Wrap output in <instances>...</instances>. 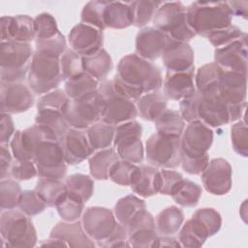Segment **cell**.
Wrapping results in <instances>:
<instances>
[{
	"label": "cell",
	"mask_w": 248,
	"mask_h": 248,
	"mask_svg": "<svg viewBox=\"0 0 248 248\" xmlns=\"http://www.w3.org/2000/svg\"><path fill=\"white\" fill-rule=\"evenodd\" d=\"M112 82L122 96L135 102L143 94L158 91L163 78L155 64L133 53L120 59Z\"/></svg>",
	"instance_id": "1"
},
{
	"label": "cell",
	"mask_w": 248,
	"mask_h": 248,
	"mask_svg": "<svg viewBox=\"0 0 248 248\" xmlns=\"http://www.w3.org/2000/svg\"><path fill=\"white\" fill-rule=\"evenodd\" d=\"M180 137V164L190 174H201L209 162L207 151L213 141V131L201 120L188 124Z\"/></svg>",
	"instance_id": "2"
},
{
	"label": "cell",
	"mask_w": 248,
	"mask_h": 248,
	"mask_svg": "<svg viewBox=\"0 0 248 248\" xmlns=\"http://www.w3.org/2000/svg\"><path fill=\"white\" fill-rule=\"evenodd\" d=\"M187 22L196 35L208 34L232 25V15L227 2H193L187 7Z\"/></svg>",
	"instance_id": "3"
},
{
	"label": "cell",
	"mask_w": 248,
	"mask_h": 248,
	"mask_svg": "<svg viewBox=\"0 0 248 248\" xmlns=\"http://www.w3.org/2000/svg\"><path fill=\"white\" fill-rule=\"evenodd\" d=\"M62 80L60 57L35 50L27 75L28 86L32 92L45 95L57 89Z\"/></svg>",
	"instance_id": "4"
},
{
	"label": "cell",
	"mask_w": 248,
	"mask_h": 248,
	"mask_svg": "<svg viewBox=\"0 0 248 248\" xmlns=\"http://www.w3.org/2000/svg\"><path fill=\"white\" fill-rule=\"evenodd\" d=\"M2 244L9 248H30L37 243L33 222L20 210H2L0 217Z\"/></svg>",
	"instance_id": "5"
},
{
	"label": "cell",
	"mask_w": 248,
	"mask_h": 248,
	"mask_svg": "<svg viewBox=\"0 0 248 248\" xmlns=\"http://www.w3.org/2000/svg\"><path fill=\"white\" fill-rule=\"evenodd\" d=\"M105 108L106 101L96 90L79 99H69L62 108V115L71 128L85 130L102 120Z\"/></svg>",
	"instance_id": "6"
},
{
	"label": "cell",
	"mask_w": 248,
	"mask_h": 248,
	"mask_svg": "<svg viewBox=\"0 0 248 248\" xmlns=\"http://www.w3.org/2000/svg\"><path fill=\"white\" fill-rule=\"evenodd\" d=\"M33 50L29 44L2 42L0 46L1 82L17 83L27 78Z\"/></svg>",
	"instance_id": "7"
},
{
	"label": "cell",
	"mask_w": 248,
	"mask_h": 248,
	"mask_svg": "<svg viewBox=\"0 0 248 248\" xmlns=\"http://www.w3.org/2000/svg\"><path fill=\"white\" fill-rule=\"evenodd\" d=\"M221 225L222 218L217 210L210 207L200 208L183 225L178 240L183 247H202L208 237L219 232Z\"/></svg>",
	"instance_id": "8"
},
{
	"label": "cell",
	"mask_w": 248,
	"mask_h": 248,
	"mask_svg": "<svg viewBox=\"0 0 248 248\" xmlns=\"http://www.w3.org/2000/svg\"><path fill=\"white\" fill-rule=\"evenodd\" d=\"M186 11L181 2H163L153 16V25L171 39L187 43L196 34L187 22Z\"/></svg>",
	"instance_id": "9"
},
{
	"label": "cell",
	"mask_w": 248,
	"mask_h": 248,
	"mask_svg": "<svg viewBox=\"0 0 248 248\" xmlns=\"http://www.w3.org/2000/svg\"><path fill=\"white\" fill-rule=\"evenodd\" d=\"M145 158L150 166L174 169L180 165V137L159 133L151 135L145 143Z\"/></svg>",
	"instance_id": "10"
},
{
	"label": "cell",
	"mask_w": 248,
	"mask_h": 248,
	"mask_svg": "<svg viewBox=\"0 0 248 248\" xmlns=\"http://www.w3.org/2000/svg\"><path fill=\"white\" fill-rule=\"evenodd\" d=\"M33 161L40 178L61 180L66 175L67 165L60 140H42L36 148Z\"/></svg>",
	"instance_id": "11"
},
{
	"label": "cell",
	"mask_w": 248,
	"mask_h": 248,
	"mask_svg": "<svg viewBox=\"0 0 248 248\" xmlns=\"http://www.w3.org/2000/svg\"><path fill=\"white\" fill-rule=\"evenodd\" d=\"M99 92L106 101V108L102 121L117 126L133 120L139 114L134 101L122 96L113 86L112 79H106L99 84Z\"/></svg>",
	"instance_id": "12"
},
{
	"label": "cell",
	"mask_w": 248,
	"mask_h": 248,
	"mask_svg": "<svg viewBox=\"0 0 248 248\" xmlns=\"http://www.w3.org/2000/svg\"><path fill=\"white\" fill-rule=\"evenodd\" d=\"M142 135L141 125L135 120H130L116 126L113 145L121 160L132 164L143 161L144 149L140 140Z\"/></svg>",
	"instance_id": "13"
},
{
	"label": "cell",
	"mask_w": 248,
	"mask_h": 248,
	"mask_svg": "<svg viewBox=\"0 0 248 248\" xmlns=\"http://www.w3.org/2000/svg\"><path fill=\"white\" fill-rule=\"evenodd\" d=\"M44 140H60L51 130L38 124L16 131L10 142L11 152L16 160H34L36 148Z\"/></svg>",
	"instance_id": "14"
},
{
	"label": "cell",
	"mask_w": 248,
	"mask_h": 248,
	"mask_svg": "<svg viewBox=\"0 0 248 248\" xmlns=\"http://www.w3.org/2000/svg\"><path fill=\"white\" fill-rule=\"evenodd\" d=\"M117 223L113 212L102 206L86 208L81 219V225L87 235L98 243L106 240L113 232Z\"/></svg>",
	"instance_id": "15"
},
{
	"label": "cell",
	"mask_w": 248,
	"mask_h": 248,
	"mask_svg": "<svg viewBox=\"0 0 248 248\" xmlns=\"http://www.w3.org/2000/svg\"><path fill=\"white\" fill-rule=\"evenodd\" d=\"M202 182L204 189L216 196L230 192L232 188V167L223 158H215L208 162L202 172Z\"/></svg>",
	"instance_id": "16"
},
{
	"label": "cell",
	"mask_w": 248,
	"mask_h": 248,
	"mask_svg": "<svg viewBox=\"0 0 248 248\" xmlns=\"http://www.w3.org/2000/svg\"><path fill=\"white\" fill-rule=\"evenodd\" d=\"M0 104L1 113H20L34 105V96L29 86L22 82H1Z\"/></svg>",
	"instance_id": "17"
},
{
	"label": "cell",
	"mask_w": 248,
	"mask_h": 248,
	"mask_svg": "<svg viewBox=\"0 0 248 248\" xmlns=\"http://www.w3.org/2000/svg\"><path fill=\"white\" fill-rule=\"evenodd\" d=\"M247 34L214 51L215 63L225 71H232L246 75L247 73Z\"/></svg>",
	"instance_id": "18"
},
{
	"label": "cell",
	"mask_w": 248,
	"mask_h": 248,
	"mask_svg": "<svg viewBox=\"0 0 248 248\" xmlns=\"http://www.w3.org/2000/svg\"><path fill=\"white\" fill-rule=\"evenodd\" d=\"M68 41L71 49L80 56H88L102 49L104 35L101 30L95 27L78 23L71 29Z\"/></svg>",
	"instance_id": "19"
},
{
	"label": "cell",
	"mask_w": 248,
	"mask_h": 248,
	"mask_svg": "<svg viewBox=\"0 0 248 248\" xmlns=\"http://www.w3.org/2000/svg\"><path fill=\"white\" fill-rule=\"evenodd\" d=\"M1 43L2 42H19L27 43L35 40L34 18L26 15L16 16H5L0 19Z\"/></svg>",
	"instance_id": "20"
},
{
	"label": "cell",
	"mask_w": 248,
	"mask_h": 248,
	"mask_svg": "<svg viewBox=\"0 0 248 248\" xmlns=\"http://www.w3.org/2000/svg\"><path fill=\"white\" fill-rule=\"evenodd\" d=\"M198 117L208 127L217 128L231 122L229 106L220 94L201 95L198 106Z\"/></svg>",
	"instance_id": "21"
},
{
	"label": "cell",
	"mask_w": 248,
	"mask_h": 248,
	"mask_svg": "<svg viewBox=\"0 0 248 248\" xmlns=\"http://www.w3.org/2000/svg\"><path fill=\"white\" fill-rule=\"evenodd\" d=\"M170 37L155 27H144L136 37V54L153 61L162 56Z\"/></svg>",
	"instance_id": "22"
},
{
	"label": "cell",
	"mask_w": 248,
	"mask_h": 248,
	"mask_svg": "<svg viewBox=\"0 0 248 248\" xmlns=\"http://www.w3.org/2000/svg\"><path fill=\"white\" fill-rule=\"evenodd\" d=\"M60 142L66 163L69 165L79 164L94 152L89 143L87 134L83 130L70 128Z\"/></svg>",
	"instance_id": "23"
},
{
	"label": "cell",
	"mask_w": 248,
	"mask_h": 248,
	"mask_svg": "<svg viewBox=\"0 0 248 248\" xmlns=\"http://www.w3.org/2000/svg\"><path fill=\"white\" fill-rule=\"evenodd\" d=\"M164 65L169 73L186 72L194 68V51L188 43L170 38L162 54Z\"/></svg>",
	"instance_id": "24"
},
{
	"label": "cell",
	"mask_w": 248,
	"mask_h": 248,
	"mask_svg": "<svg viewBox=\"0 0 248 248\" xmlns=\"http://www.w3.org/2000/svg\"><path fill=\"white\" fill-rule=\"evenodd\" d=\"M247 93V76L241 73L225 71L222 74L219 94L228 105L245 103Z\"/></svg>",
	"instance_id": "25"
},
{
	"label": "cell",
	"mask_w": 248,
	"mask_h": 248,
	"mask_svg": "<svg viewBox=\"0 0 248 248\" xmlns=\"http://www.w3.org/2000/svg\"><path fill=\"white\" fill-rule=\"evenodd\" d=\"M195 68L179 73L167 72L164 82V95L169 100L181 101L182 99L191 96L196 92L194 83Z\"/></svg>",
	"instance_id": "26"
},
{
	"label": "cell",
	"mask_w": 248,
	"mask_h": 248,
	"mask_svg": "<svg viewBox=\"0 0 248 248\" xmlns=\"http://www.w3.org/2000/svg\"><path fill=\"white\" fill-rule=\"evenodd\" d=\"M131 189L142 198L159 193L160 170L153 166H137L131 175Z\"/></svg>",
	"instance_id": "27"
},
{
	"label": "cell",
	"mask_w": 248,
	"mask_h": 248,
	"mask_svg": "<svg viewBox=\"0 0 248 248\" xmlns=\"http://www.w3.org/2000/svg\"><path fill=\"white\" fill-rule=\"evenodd\" d=\"M49 237L63 240L70 247H94L95 244L78 221L60 222L49 233Z\"/></svg>",
	"instance_id": "28"
},
{
	"label": "cell",
	"mask_w": 248,
	"mask_h": 248,
	"mask_svg": "<svg viewBox=\"0 0 248 248\" xmlns=\"http://www.w3.org/2000/svg\"><path fill=\"white\" fill-rule=\"evenodd\" d=\"M106 28L124 29L134 24V9L131 2L108 1L104 10Z\"/></svg>",
	"instance_id": "29"
},
{
	"label": "cell",
	"mask_w": 248,
	"mask_h": 248,
	"mask_svg": "<svg viewBox=\"0 0 248 248\" xmlns=\"http://www.w3.org/2000/svg\"><path fill=\"white\" fill-rule=\"evenodd\" d=\"M224 70L215 62L200 67L195 77L196 91L202 96L219 93V84Z\"/></svg>",
	"instance_id": "30"
},
{
	"label": "cell",
	"mask_w": 248,
	"mask_h": 248,
	"mask_svg": "<svg viewBox=\"0 0 248 248\" xmlns=\"http://www.w3.org/2000/svg\"><path fill=\"white\" fill-rule=\"evenodd\" d=\"M82 66L85 73L102 82L111 72L113 64L110 55L102 48L94 54L82 56Z\"/></svg>",
	"instance_id": "31"
},
{
	"label": "cell",
	"mask_w": 248,
	"mask_h": 248,
	"mask_svg": "<svg viewBox=\"0 0 248 248\" xmlns=\"http://www.w3.org/2000/svg\"><path fill=\"white\" fill-rule=\"evenodd\" d=\"M168 106L167 97L157 91L143 94L137 101V108L140 115L147 121H155Z\"/></svg>",
	"instance_id": "32"
},
{
	"label": "cell",
	"mask_w": 248,
	"mask_h": 248,
	"mask_svg": "<svg viewBox=\"0 0 248 248\" xmlns=\"http://www.w3.org/2000/svg\"><path fill=\"white\" fill-rule=\"evenodd\" d=\"M118 160H120V158L114 148L101 149L89 158L91 176L98 180L108 179L109 170Z\"/></svg>",
	"instance_id": "33"
},
{
	"label": "cell",
	"mask_w": 248,
	"mask_h": 248,
	"mask_svg": "<svg viewBox=\"0 0 248 248\" xmlns=\"http://www.w3.org/2000/svg\"><path fill=\"white\" fill-rule=\"evenodd\" d=\"M184 221L183 211L171 205L163 209L155 219V229L161 235H173L176 233Z\"/></svg>",
	"instance_id": "34"
},
{
	"label": "cell",
	"mask_w": 248,
	"mask_h": 248,
	"mask_svg": "<svg viewBox=\"0 0 248 248\" xmlns=\"http://www.w3.org/2000/svg\"><path fill=\"white\" fill-rule=\"evenodd\" d=\"M99 84L97 79L84 72L79 76L66 80L64 91L69 99L76 100L98 90Z\"/></svg>",
	"instance_id": "35"
},
{
	"label": "cell",
	"mask_w": 248,
	"mask_h": 248,
	"mask_svg": "<svg viewBox=\"0 0 248 248\" xmlns=\"http://www.w3.org/2000/svg\"><path fill=\"white\" fill-rule=\"evenodd\" d=\"M35 191L49 207L56 206L57 202L67 193L65 183L51 178H40L37 181Z\"/></svg>",
	"instance_id": "36"
},
{
	"label": "cell",
	"mask_w": 248,
	"mask_h": 248,
	"mask_svg": "<svg viewBox=\"0 0 248 248\" xmlns=\"http://www.w3.org/2000/svg\"><path fill=\"white\" fill-rule=\"evenodd\" d=\"M142 209H145L144 201L134 195H128L118 200L114 205L113 214L121 225L127 227L131 220Z\"/></svg>",
	"instance_id": "37"
},
{
	"label": "cell",
	"mask_w": 248,
	"mask_h": 248,
	"mask_svg": "<svg viewBox=\"0 0 248 248\" xmlns=\"http://www.w3.org/2000/svg\"><path fill=\"white\" fill-rule=\"evenodd\" d=\"M116 126L99 121L87 128V138L94 150L108 148L113 143Z\"/></svg>",
	"instance_id": "38"
},
{
	"label": "cell",
	"mask_w": 248,
	"mask_h": 248,
	"mask_svg": "<svg viewBox=\"0 0 248 248\" xmlns=\"http://www.w3.org/2000/svg\"><path fill=\"white\" fill-rule=\"evenodd\" d=\"M67 193L84 203L91 198L94 191V181L88 175L76 173L65 179Z\"/></svg>",
	"instance_id": "39"
},
{
	"label": "cell",
	"mask_w": 248,
	"mask_h": 248,
	"mask_svg": "<svg viewBox=\"0 0 248 248\" xmlns=\"http://www.w3.org/2000/svg\"><path fill=\"white\" fill-rule=\"evenodd\" d=\"M154 123L157 133L162 135L181 137L184 131V120L178 110L167 108Z\"/></svg>",
	"instance_id": "40"
},
{
	"label": "cell",
	"mask_w": 248,
	"mask_h": 248,
	"mask_svg": "<svg viewBox=\"0 0 248 248\" xmlns=\"http://www.w3.org/2000/svg\"><path fill=\"white\" fill-rule=\"evenodd\" d=\"M35 123L51 130L60 140L71 128L63 117L62 112L52 109L38 110L35 117Z\"/></svg>",
	"instance_id": "41"
},
{
	"label": "cell",
	"mask_w": 248,
	"mask_h": 248,
	"mask_svg": "<svg viewBox=\"0 0 248 248\" xmlns=\"http://www.w3.org/2000/svg\"><path fill=\"white\" fill-rule=\"evenodd\" d=\"M202 196V187L188 179H182L171 195L173 201L184 207H194Z\"/></svg>",
	"instance_id": "42"
},
{
	"label": "cell",
	"mask_w": 248,
	"mask_h": 248,
	"mask_svg": "<svg viewBox=\"0 0 248 248\" xmlns=\"http://www.w3.org/2000/svg\"><path fill=\"white\" fill-rule=\"evenodd\" d=\"M108 1H89L80 14L81 23L95 27L101 31L106 29L104 23V10Z\"/></svg>",
	"instance_id": "43"
},
{
	"label": "cell",
	"mask_w": 248,
	"mask_h": 248,
	"mask_svg": "<svg viewBox=\"0 0 248 248\" xmlns=\"http://www.w3.org/2000/svg\"><path fill=\"white\" fill-rule=\"evenodd\" d=\"M22 190L20 185L10 178L1 179L0 182V206L2 210L14 209L18 205Z\"/></svg>",
	"instance_id": "44"
},
{
	"label": "cell",
	"mask_w": 248,
	"mask_h": 248,
	"mask_svg": "<svg viewBox=\"0 0 248 248\" xmlns=\"http://www.w3.org/2000/svg\"><path fill=\"white\" fill-rule=\"evenodd\" d=\"M56 209L59 216L66 222H75L80 217L84 202L66 193L57 202Z\"/></svg>",
	"instance_id": "45"
},
{
	"label": "cell",
	"mask_w": 248,
	"mask_h": 248,
	"mask_svg": "<svg viewBox=\"0 0 248 248\" xmlns=\"http://www.w3.org/2000/svg\"><path fill=\"white\" fill-rule=\"evenodd\" d=\"M60 69L64 81L71 79L84 73L82 66V56L73 49H67L60 57Z\"/></svg>",
	"instance_id": "46"
},
{
	"label": "cell",
	"mask_w": 248,
	"mask_h": 248,
	"mask_svg": "<svg viewBox=\"0 0 248 248\" xmlns=\"http://www.w3.org/2000/svg\"><path fill=\"white\" fill-rule=\"evenodd\" d=\"M35 41H46L57 36L60 31L55 18L47 13H42L34 18Z\"/></svg>",
	"instance_id": "47"
},
{
	"label": "cell",
	"mask_w": 248,
	"mask_h": 248,
	"mask_svg": "<svg viewBox=\"0 0 248 248\" xmlns=\"http://www.w3.org/2000/svg\"><path fill=\"white\" fill-rule=\"evenodd\" d=\"M160 1H133L131 2L134 9V25L136 27L145 26L151 19L162 5Z\"/></svg>",
	"instance_id": "48"
},
{
	"label": "cell",
	"mask_w": 248,
	"mask_h": 248,
	"mask_svg": "<svg viewBox=\"0 0 248 248\" xmlns=\"http://www.w3.org/2000/svg\"><path fill=\"white\" fill-rule=\"evenodd\" d=\"M158 238L155 226H144L128 232V241L133 247H155Z\"/></svg>",
	"instance_id": "49"
},
{
	"label": "cell",
	"mask_w": 248,
	"mask_h": 248,
	"mask_svg": "<svg viewBox=\"0 0 248 248\" xmlns=\"http://www.w3.org/2000/svg\"><path fill=\"white\" fill-rule=\"evenodd\" d=\"M46 206V202L38 195V193L35 190L22 191L20 200L17 205L18 209L29 217L43 212Z\"/></svg>",
	"instance_id": "50"
},
{
	"label": "cell",
	"mask_w": 248,
	"mask_h": 248,
	"mask_svg": "<svg viewBox=\"0 0 248 248\" xmlns=\"http://www.w3.org/2000/svg\"><path fill=\"white\" fill-rule=\"evenodd\" d=\"M231 140L233 150L242 157L248 156V128L245 120L234 123L231 128Z\"/></svg>",
	"instance_id": "51"
},
{
	"label": "cell",
	"mask_w": 248,
	"mask_h": 248,
	"mask_svg": "<svg viewBox=\"0 0 248 248\" xmlns=\"http://www.w3.org/2000/svg\"><path fill=\"white\" fill-rule=\"evenodd\" d=\"M245 35L246 33L242 32V30L239 27L232 24L226 28L216 30L208 34L206 38L208 39L210 44L217 48V47L224 46L233 41L239 40Z\"/></svg>",
	"instance_id": "52"
},
{
	"label": "cell",
	"mask_w": 248,
	"mask_h": 248,
	"mask_svg": "<svg viewBox=\"0 0 248 248\" xmlns=\"http://www.w3.org/2000/svg\"><path fill=\"white\" fill-rule=\"evenodd\" d=\"M69 100L65 91L61 89L52 90L43 95L37 103V111L43 109H52L62 112L64 105Z\"/></svg>",
	"instance_id": "53"
},
{
	"label": "cell",
	"mask_w": 248,
	"mask_h": 248,
	"mask_svg": "<svg viewBox=\"0 0 248 248\" xmlns=\"http://www.w3.org/2000/svg\"><path fill=\"white\" fill-rule=\"evenodd\" d=\"M136 165L124 160H118L109 170L108 178L116 184L130 186L131 175L136 169Z\"/></svg>",
	"instance_id": "54"
},
{
	"label": "cell",
	"mask_w": 248,
	"mask_h": 248,
	"mask_svg": "<svg viewBox=\"0 0 248 248\" xmlns=\"http://www.w3.org/2000/svg\"><path fill=\"white\" fill-rule=\"evenodd\" d=\"M10 175L16 180H29L34 178L37 173V168L33 160L15 159L10 168Z\"/></svg>",
	"instance_id": "55"
},
{
	"label": "cell",
	"mask_w": 248,
	"mask_h": 248,
	"mask_svg": "<svg viewBox=\"0 0 248 248\" xmlns=\"http://www.w3.org/2000/svg\"><path fill=\"white\" fill-rule=\"evenodd\" d=\"M36 50L54 54L58 57L67 50V43L63 34L59 33L54 38L46 41H35Z\"/></svg>",
	"instance_id": "56"
},
{
	"label": "cell",
	"mask_w": 248,
	"mask_h": 248,
	"mask_svg": "<svg viewBox=\"0 0 248 248\" xmlns=\"http://www.w3.org/2000/svg\"><path fill=\"white\" fill-rule=\"evenodd\" d=\"M182 179L183 176L178 171L163 169L162 170H160L159 193L167 196H171Z\"/></svg>",
	"instance_id": "57"
},
{
	"label": "cell",
	"mask_w": 248,
	"mask_h": 248,
	"mask_svg": "<svg viewBox=\"0 0 248 248\" xmlns=\"http://www.w3.org/2000/svg\"><path fill=\"white\" fill-rule=\"evenodd\" d=\"M201 100V94L197 91L189 97L182 99L179 103L180 115L182 116L184 121L192 122L195 120H199L198 117V106Z\"/></svg>",
	"instance_id": "58"
},
{
	"label": "cell",
	"mask_w": 248,
	"mask_h": 248,
	"mask_svg": "<svg viewBox=\"0 0 248 248\" xmlns=\"http://www.w3.org/2000/svg\"><path fill=\"white\" fill-rule=\"evenodd\" d=\"M98 245L101 247H129L130 243L126 227L118 222L113 232L106 240L99 242Z\"/></svg>",
	"instance_id": "59"
},
{
	"label": "cell",
	"mask_w": 248,
	"mask_h": 248,
	"mask_svg": "<svg viewBox=\"0 0 248 248\" xmlns=\"http://www.w3.org/2000/svg\"><path fill=\"white\" fill-rule=\"evenodd\" d=\"M0 127V143L8 144L11 138L15 135V126L11 114L1 113Z\"/></svg>",
	"instance_id": "60"
},
{
	"label": "cell",
	"mask_w": 248,
	"mask_h": 248,
	"mask_svg": "<svg viewBox=\"0 0 248 248\" xmlns=\"http://www.w3.org/2000/svg\"><path fill=\"white\" fill-rule=\"evenodd\" d=\"M13 158L12 154L7 146V144H1L0 146V165H1V170H0V178H8L10 176V168L13 163Z\"/></svg>",
	"instance_id": "61"
},
{
	"label": "cell",
	"mask_w": 248,
	"mask_h": 248,
	"mask_svg": "<svg viewBox=\"0 0 248 248\" xmlns=\"http://www.w3.org/2000/svg\"><path fill=\"white\" fill-rule=\"evenodd\" d=\"M228 6L232 12V16H241L247 18L248 16V2L247 1H228Z\"/></svg>",
	"instance_id": "62"
},
{
	"label": "cell",
	"mask_w": 248,
	"mask_h": 248,
	"mask_svg": "<svg viewBox=\"0 0 248 248\" xmlns=\"http://www.w3.org/2000/svg\"><path fill=\"white\" fill-rule=\"evenodd\" d=\"M180 242L175 239L174 237H171L170 235H162L161 237L158 236L155 247H180Z\"/></svg>",
	"instance_id": "63"
},
{
	"label": "cell",
	"mask_w": 248,
	"mask_h": 248,
	"mask_svg": "<svg viewBox=\"0 0 248 248\" xmlns=\"http://www.w3.org/2000/svg\"><path fill=\"white\" fill-rule=\"evenodd\" d=\"M247 205V201H244V202L242 203V205H241V207H240V216H241V218L243 219V221L244 222H246V217H247V211H246V206Z\"/></svg>",
	"instance_id": "64"
}]
</instances>
